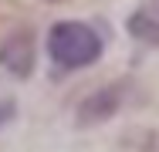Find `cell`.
Wrapping results in <instances>:
<instances>
[{
	"mask_svg": "<svg viewBox=\"0 0 159 152\" xmlns=\"http://www.w3.org/2000/svg\"><path fill=\"white\" fill-rule=\"evenodd\" d=\"M48 54L58 71H75L88 68L102 58V37L95 27L78 24V20H61L48 34Z\"/></svg>",
	"mask_w": 159,
	"mask_h": 152,
	"instance_id": "obj_1",
	"label": "cell"
},
{
	"mask_svg": "<svg viewBox=\"0 0 159 152\" xmlns=\"http://www.w3.org/2000/svg\"><path fill=\"white\" fill-rule=\"evenodd\" d=\"M0 64L17 74V78H27L34 71V34L27 27L14 30L3 44H0Z\"/></svg>",
	"mask_w": 159,
	"mask_h": 152,
	"instance_id": "obj_2",
	"label": "cell"
},
{
	"mask_svg": "<svg viewBox=\"0 0 159 152\" xmlns=\"http://www.w3.org/2000/svg\"><path fill=\"white\" fill-rule=\"evenodd\" d=\"M122 95H125V81H119V85H105V88L92 91V95L78 105V122H81V125H95V122L112 118L115 108L122 105Z\"/></svg>",
	"mask_w": 159,
	"mask_h": 152,
	"instance_id": "obj_3",
	"label": "cell"
},
{
	"mask_svg": "<svg viewBox=\"0 0 159 152\" xmlns=\"http://www.w3.org/2000/svg\"><path fill=\"white\" fill-rule=\"evenodd\" d=\"M129 34L139 37L142 44H152L159 47V3H142L132 17H129Z\"/></svg>",
	"mask_w": 159,
	"mask_h": 152,
	"instance_id": "obj_4",
	"label": "cell"
},
{
	"mask_svg": "<svg viewBox=\"0 0 159 152\" xmlns=\"http://www.w3.org/2000/svg\"><path fill=\"white\" fill-rule=\"evenodd\" d=\"M48 3H61V0H48Z\"/></svg>",
	"mask_w": 159,
	"mask_h": 152,
	"instance_id": "obj_5",
	"label": "cell"
}]
</instances>
